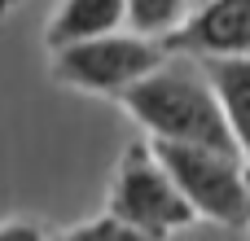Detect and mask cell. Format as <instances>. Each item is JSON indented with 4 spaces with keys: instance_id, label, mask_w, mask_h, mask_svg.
Listing matches in <instances>:
<instances>
[{
    "instance_id": "obj_1",
    "label": "cell",
    "mask_w": 250,
    "mask_h": 241,
    "mask_svg": "<svg viewBox=\"0 0 250 241\" xmlns=\"http://www.w3.org/2000/svg\"><path fill=\"white\" fill-rule=\"evenodd\" d=\"M114 101L149 132V141H180V145H211V149L242 154L198 57L171 53L163 66H154L132 88H123Z\"/></svg>"
},
{
    "instance_id": "obj_2",
    "label": "cell",
    "mask_w": 250,
    "mask_h": 241,
    "mask_svg": "<svg viewBox=\"0 0 250 241\" xmlns=\"http://www.w3.org/2000/svg\"><path fill=\"white\" fill-rule=\"evenodd\" d=\"M158 162L171 171L198 220L242 233L250 228V171L242 154L211 149V145H180V141H149Z\"/></svg>"
},
{
    "instance_id": "obj_3",
    "label": "cell",
    "mask_w": 250,
    "mask_h": 241,
    "mask_svg": "<svg viewBox=\"0 0 250 241\" xmlns=\"http://www.w3.org/2000/svg\"><path fill=\"white\" fill-rule=\"evenodd\" d=\"M171 53L158 35L105 31V35H88V40H70V44L53 48V79L66 88H79V92L119 97L123 88H132L141 75H149Z\"/></svg>"
},
{
    "instance_id": "obj_4",
    "label": "cell",
    "mask_w": 250,
    "mask_h": 241,
    "mask_svg": "<svg viewBox=\"0 0 250 241\" xmlns=\"http://www.w3.org/2000/svg\"><path fill=\"white\" fill-rule=\"evenodd\" d=\"M123 224H132L141 237H171L198 224V211L171 180V171L158 162L154 145H132L114 171L110 206Z\"/></svg>"
},
{
    "instance_id": "obj_5",
    "label": "cell",
    "mask_w": 250,
    "mask_h": 241,
    "mask_svg": "<svg viewBox=\"0 0 250 241\" xmlns=\"http://www.w3.org/2000/svg\"><path fill=\"white\" fill-rule=\"evenodd\" d=\"M167 53L185 57H242L250 53V0H198L176 31L163 35Z\"/></svg>"
},
{
    "instance_id": "obj_6",
    "label": "cell",
    "mask_w": 250,
    "mask_h": 241,
    "mask_svg": "<svg viewBox=\"0 0 250 241\" xmlns=\"http://www.w3.org/2000/svg\"><path fill=\"white\" fill-rule=\"evenodd\" d=\"M202 70L224 105V119L237 136V149H242V162L250 171V53L242 57H202Z\"/></svg>"
},
{
    "instance_id": "obj_7",
    "label": "cell",
    "mask_w": 250,
    "mask_h": 241,
    "mask_svg": "<svg viewBox=\"0 0 250 241\" xmlns=\"http://www.w3.org/2000/svg\"><path fill=\"white\" fill-rule=\"evenodd\" d=\"M127 22V0H62L57 13L48 18V48H62L70 40L105 35Z\"/></svg>"
},
{
    "instance_id": "obj_8",
    "label": "cell",
    "mask_w": 250,
    "mask_h": 241,
    "mask_svg": "<svg viewBox=\"0 0 250 241\" xmlns=\"http://www.w3.org/2000/svg\"><path fill=\"white\" fill-rule=\"evenodd\" d=\"M189 0H127V26L141 35H167L185 22Z\"/></svg>"
},
{
    "instance_id": "obj_9",
    "label": "cell",
    "mask_w": 250,
    "mask_h": 241,
    "mask_svg": "<svg viewBox=\"0 0 250 241\" xmlns=\"http://www.w3.org/2000/svg\"><path fill=\"white\" fill-rule=\"evenodd\" d=\"M70 241H119V237H141L132 224H123L114 211H105V215H97V220H88V224H75L70 233H66Z\"/></svg>"
},
{
    "instance_id": "obj_10",
    "label": "cell",
    "mask_w": 250,
    "mask_h": 241,
    "mask_svg": "<svg viewBox=\"0 0 250 241\" xmlns=\"http://www.w3.org/2000/svg\"><path fill=\"white\" fill-rule=\"evenodd\" d=\"M35 237H44V228L31 220H4L0 224V241H35Z\"/></svg>"
},
{
    "instance_id": "obj_11",
    "label": "cell",
    "mask_w": 250,
    "mask_h": 241,
    "mask_svg": "<svg viewBox=\"0 0 250 241\" xmlns=\"http://www.w3.org/2000/svg\"><path fill=\"white\" fill-rule=\"evenodd\" d=\"M18 4H22V0H0V22H4V18H9V13H13Z\"/></svg>"
}]
</instances>
